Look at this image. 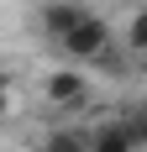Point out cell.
<instances>
[{
	"instance_id": "cell-1",
	"label": "cell",
	"mask_w": 147,
	"mask_h": 152,
	"mask_svg": "<svg viewBox=\"0 0 147 152\" xmlns=\"http://www.w3.org/2000/svg\"><path fill=\"white\" fill-rule=\"evenodd\" d=\"M53 47H58L68 63H100L105 53H110V26H105V16H95V11H89L84 21H79L68 37H58Z\"/></svg>"
},
{
	"instance_id": "cell-2",
	"label": "cell",
	"mask_w": 147,
	"mask_h": 152,
	"mask_svg": "<svg viewBox=\"0 0 147 152\" xmlns=\"http://www.w3.org/2000/svg\"><path fill=\"white\" fill-rule=\"evenodd\" d=\"M42 100H47V105H58V110H79V105L89 100V79H84V68H58V74H47Z\"/></svg>"
},
{
	"instance_id": "cell-3",
	"label": "cell",
	"mask_w": 147,
	"mask_h": 152,
	"mask_svg": "<svg viewBox=\"0 0 147 152\" xmlns=\"http://www.w3.org/2000/svg\"><path fill=\"white\" fill-rule=\"evenodd\" d=\"M89 152H142V142H137V131L126 126V115H116V121L89 126Z\"/></svg>"
},
{
	"instance_id": "cell-4",
	"label": "cell",
	"mask_w": 147,
	"mask_h": 152,
	"mask_svg": "<svg viewBox=\"0 0 147 152\" xmlns=\"http://www.w3.org/2000/svg\"><path fill=\"white\" fill-rule=\"evenodd\" d=\"M89 16V5H79V0H53V5H42V37L47 42H58V37H68L79 21Z\"/></svg>"
},
{
	"instance_id": "cell-5",
	"label": "cell",
	"mask_w": 147,
	"mask_h": 152,
	"mask_svg": "<svg viewBox=\"0 0 147 152\" xmlns=\"http://www.w3.org/2000/svg\"><path fill=\"white\" fill-rule=\"evenodd\" d=\"M32 152H89V131H74V126L68 131H47Z\"/></svg>"
},
{
	"instance_id": "cell-6",
	"label": "cell",
	"mask_w": 147,
	"mask_h": 152,
	"mask_svg": "<svg viewBox=\"0 0 147 152\" xmlns=\"http://www.w3.org/2000/svg\"><path fill=\"white\" fill-rule=\"evenodd\" d=\"M126 53H137V58L147 53V11H137L126 21Z\"/></svg>"
},
{
	"instance_id": "cell-7",
	"label": "cell",
	"mask_w": 147,
	"mask_h": 152,
	"mask_svg": "<svg viewBox=\"0 0 147 152\" xmlns=\"http://www.w3.org/2000/svg\"><path fill=\"white\" fill-rule=\"evenodd\" d=\"M121 115H126V126L137 131V142H142V152H147V100H132Z\"/></svg>"
},
{
	"instance_id": "cell-8",
	"label": "cell",
	"mask_w": 147,
	"mask_h": 152,
	"mask_svg": "<svg viewBox=\"0 0 147 152\" xmlns=\"http://www.w3.org/2000/svg\"><path fill=\"white\" fill-rule=\"evenodd\" d=\"M142 68H147V53H142Z\"/></svg>"
}]
</instances>
